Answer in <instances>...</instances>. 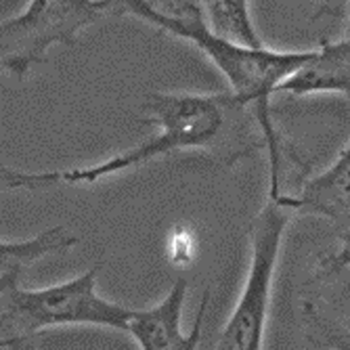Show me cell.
<instances>
[{
    "instance_id": "1",
    "label": "cell",
    "mask_w": 350,
    "mask_h": 350,
    "mask_svg": "<svg viewBox=\"0 0 350 350\" xmlns=\"http://www.w3.org/2000/svg\"><path fill=\"white\" fill-rule=\"evenodd\" d=\"M124 15L153 25L172 38H180L193 44L212 66L227 78L231 92L250 109L262 131V143L269 153V193L281 196V164L288 157L285 145L275 131L271 118V97L281 90L298 70L312 59L317 46L302 51H279L267 44L252 46L233 38L220 36L206 23L202 13L191 9L187 13H168L151 5L149 0H124Z\"/></svg>"
},
{
    "instance_id": "2",
    "label": "cell",
    "mask_w": 350,
    "mask_h": 350,
    "mask_svg": "<svg viewBox=\"0 0 350 350\" xmlns=\"http://www.w3.org/2000/svg\"><path fill=\"white\" fill-rule=\"evenodd\" d=\"M143 124L153 137L111 155L103 162L49 172L3 168V185L11 191H42L55 187L97 185L109 176L135 170L155 157L187 149H208L225 133L229 116L250 109L233 92H149L143 101Z\"/></svg>"
},
{
    "instance_id": "3",
    "label": "cell",
    "mask_w": 350,
    "mask_h": 350,
    "mask_svg": "<svg viewBox=\"0 0 350 350\" xmlns=\"http://www.w3.org/2000/svg\"><path fill=\"white\" fill-rule=\"evenodd\" d=\"M101 267L46 288L27 290L21 279H0V346H17L44 329L66 325H99L129 329L135 308L107 300L97 290Z\"/></svg>"
},
{
    "instance_id": "4",
    "label": "cell",
    "mask_w": 350,
    "mask_h": 350,
    "mask_svg": "<svg viewBox=\"0 0 350 350\" xmlns=\"http://www.w3.org/2000/svg\"><path fill=\"white\" fill-rule=\"evenodd\" d=\"M281 196H267L265 206L250 222V269L237 304L233 306L214 348L258 350L265 344L275 273L285 231L294 216V210Z\"/></svg>"
},
{
    "instance_id": "5",
    "label": "cell",
    "mask_w": 350,
    "mask_h": 350,
    "mask_svg": "<svg viewBox=\"0 0 350 350\" xmlns=\"http://www.w3.org/2000/svg\"><path fill=\"white\" fill-rule=\"evenodd\" d=\"M124 0H29L3 21V68L23 80L57 44L74 46L82 31L105 17H122Z\"/></svg>"
},
{
    "instance_id": "6",
    "label": "cell",
    "mask_w": 350,
    "mask_h": 350,
    "mask_svg": "<svg viewBox=\"0 0 350 350\" xmlns=\"http://www.w3.org/2000/svg\"><path fill=\"white\" fill-rule=\"evenodd\" d=\"M189 292L187 279H176L172 288L157 304L143 310H133L129 319L131 338L137 342L141 350H193L200 344L202 323L206 317V308L210 302V292L206 290L202 296V304L198 310V319L189 334L183 332V308Z\"/></svg>"
},
{
    "instance_id": "7",
    "label": "cell",
    "mask_w": 350,
    "mask_h": 350,
    "mask_svg": "<svg viewBox=\"0 0 350 350\" xmlns=\"http://www.w3.org/2000/svg\"><path fill=\"white\" fill-rule=\"evenodd\" d=\"M281 198L298 216L325 218L342 231L350 229V141L332 166L304 178L296 193Z\"/></svg>"
},
{
    "instance_id": "8",
    "label": "cell",
    "mask_w": 350,
    "mask_h": 350,
    "mask_svg": "<svg viewBox=\"0 0 350 350\" xmlns=\"http://www.w3.org/2000/svg\"><path fill=\"white\" fill-rule=\"evenodd\" d=\"M279 92L306 97V94H342L350 101V36L323 40L317 44L312 59L298 70Z\"/></svg>"
},
{
    "instance_id": "9",
    "label": "cell",
    "mask_w": 350,
    "mask_h": 350,
    "mask_svg": "<svg viewBox=\"0 0 350 350\" xmlns=\"http://www.w3.org/2000/svg\"><path fill=\"white\" fill-rule=\"evenodd\" d=\"M78 243L66 227H51L29 239L0 241V279H23L25 271L51 254H63Z\"/></svg>"
},
{
    "instance_id": "10",
    "label": "cell",
    "mask_w": 350,
    "mask_h": 350,
    "mask_svg": "<svg viewBox=\"0 0 350 350\" xmlns=\"http://www.w3.org/2000/svg\"><path fill=\"white\" fill-rule=\"evenodd\" d=\"M198 11L216 34L252 46L265 44L254 25L250 0H198Z\"/></svg>"
},
{
    "instance_id": "11",
    "label": "cell",
    "mask_w": 350,
    "mask_h": 350,
    "mask_svg": "<svg viewBox=\"0 0 350 350\" xmlns=\"http://www.w3.org/2000/svg\"><path fill=\"white\" fill-rule=\"evenodd\" d=\"M321 262L336 265V267H344V269L350 273V229L344 231L338 250H334L332 254H327L325 258H321Z\"/></svg>"
},
{
    "instance_id": "12",
    "label": "cell",
    "mask_w": 350,
    "mask_h": 350,
    "mask_svg": "<svg viewBox=\"0 0 350 350\" xmlns=\"http://www.w3.org/2000/svg\"><path fill=\"white\" fill-rule=\"evenodd\" d=\"M170 250L180 252V254H178V258H176V262H178V260H183V262H185V260H187V256H185L183 252H185V250H193V239H191L187 233H176V239L170 243Z\"/></svg>"
},
{
    "instance_id": "13",
    "label": "cell",
    "mask_w": 350,
    "mask_h": 350,
    "mask_svg": "<svg viewBox=\"0 0 350 350\" xmlns=\"http://www.w3.org/2000/svg\"><path fill=\"white\" fill-rule=\"evenodd\" d=\"M348 11H350V7H348ZM346 36H350V15H348V23H346V31H344Z\"/></svg>"
}]
</instances>
